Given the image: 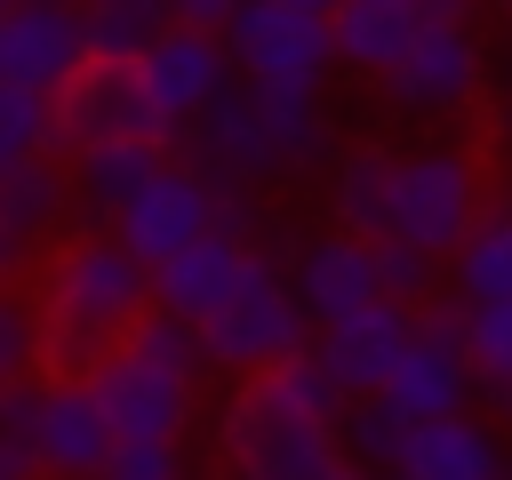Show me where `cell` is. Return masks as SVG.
Here are the masks:
<instances>
[{
    "mask_svg": "<svg viewBox=\"0 0 512 480\" xmlns=\"http://www.w3.org/2000/svg\"><path fill=\"white\" fill-rule=\"evenodd\" d=\"M336 408H344V392L328 384L312 344L264 376H240L232 400L216 408L224 480H368L360 464H344V448L328 432Z\"/></svg>",
    "mask_w": 512,
    "mask_h": 480,
    "instance_id": "6da1fadb",
    "label": "cell"
},
{
    "mask_svg": "<svg viewBox=\"0 0 512 480\" xmlns=\"http://www.w3.org/2000/svg\"><path fill=\"white\" fill-rule=\"evenodd\" d=\"M32 328H40V376H88L144 312H152V272L112 240V232H56L32 264Z\"/></svg>",
    "mask_w": 512,
    "mask_h": 480,
    "instance_id": "7a4b0ae2",
    "label": "cell"
},
{
    "mask_svg": "<svg viewBox=\"0 0 512 480\" xmlns=\"http://www.w3.org/2000/svg\"><path fill=\"white\" fill-rule=\"evenodd\" d=\"M200 344L184 320L144 312L80 384L112 432V448H184L192 416H200Z\"/></svg>",
    "mask_w": 512,
    "mask_h": 480,
    "instance_id": "3957f363",
    "label": "cell"
},
{
    "mask_svg": "<svg viewBox=\"0 0 512 480\" xmlns=\"http://www.w3.org/2000/svg\"><path fill=\"white\" fill-rule=\"evenodd\" d=\"M192 344H200V368H224V376H264V368H280V360H296L312 344L272 248H248L232 296L192 328Z\"/></svg>",
    "mask_w": 512,
    "mask_h": 480,
    "instance_id": "277c9868",
    "label": "cell"
},
{
    "mask_svg": "<svg viewBox=\"0 0 512 480\" xmlns=\"http://www.w3.org/2000/svg\"><path fill=\"white\" fill-rule=\"evenodd\" d=\"M0 440L32 480H104L112 464V432L80 376H24L16 392H0Z\"/></svg>",
    "mask_w": 512,
    "mask_h": 480,
    "instance_id": "5b68a950",
    "label": "cell"
},
{
    "mask_svg": "<svg viewBox=\"0 0 512 480\" xmlns=\"http://www.w3.org/2000/svg\"><path fill=\"white\" fill-rule=\"evenodd\" d=\"M488 200V176H480V152L472 144H416V152H392V192H384V240L416 248V256H448L464 240V224L480 216Z\"/></svg>",
    "mask_w": 512,
    "mask_h": 480,
    "instance_id": "8992f818",
    "label": "cell"
},
{
    "mask_svg": "<svg viewBox=\"0 0 512 480\" xmlns=\"http://www.w3.org/2000/svg\"><path fill=\"white\" fill-rule=\"evenodd\" d=\"M144 272L152 264H168L176 248H192L200 232H248V200H232V192H216L208 176H192L184 160H160L136 192H128V208L104 224Z\"/></svg>",
    "mask_w": 512,
    "mask_h": 480,
    "instance_id": "52a82bcc",
    "label": "cell"
},
{
    "mask_svg": "<svg viewBox=\"0 0 512 480\" xmlns=\"http://www.w3.org/2000/svg\"><path fill=\"white\" fill-rule=\"evenodd\" d=\"M216 48H224L232 80H248V88H328V72H336L328 16H296L272 0H240L216 24Z\"/></svg>",
    "mask_w": 512,
    "mask_h": 480,
    "instance_id": "ba28073f",
    "label": "cell"
},
{
    "mask_svg": "<svg viewBox=\"0 0 512 480\" xmlns=\"http://www.w3.org/2000/svg\"><path fill=\"white\" fill-rule=\"evenodd\" d=\"M128 80H136V104H144L152 144L168 152V144H176V136L216 104V88L232 80V64H224L216 32H184V24H168L152 48H136V56H128Z\"/></svg>",
    "mask_w": 512,
    "mask_h": 480,
    "instance_id": "9c48e42d",
    "label": "cell"
},
{
    "mask_svg": "<svg viewBox=\"0 0 512 480\" xmlns=\"http://www.w3.org/2000/svg\"><path fill=\"white\" fill-rule=\"evenodd\" d=\"M384 96H392V112H408V120H464V112L488 96L480 32H472V24H424V16H416V40H408L400 64L384 72Z\"/></svg>",
    "mask_w": 512,
    "mask_h": 480,
    "instance_id": "30bf717a",
    "label": "cell"
},
{
    "mask_svg": "<svg viewBox=\"0 0 512 480\" xmlns=\"http://www.w3.org/2000/svg\"><path fill=\"white\" fill-rule=\"evenodd\" d=\"M184 168H192V176H208V184H216V192H232V200H248V192H264V184H288V168H280V144H272V120H264L256 88H240V80H224V88H216V104L184 128Z\"/></svg>",
    "mask_w": 512,
    "mask_h": 480,
    "instance_id": "8fae6325",
    "label": "cell"
},
{
    "mask_svg": "<svg viewBox=\"0 0 512 480\" xmlns=\"http://www.w3.org/2000/svg\"><path fill=\"white\" fill-rule=\"evenodd\" d=\"M376 400H392V408H400L408 424L472 408V376H464V344H456V304H448V296L416 304V328H408L400 360L384 368Z\"/></svg>",
    "mask_w": 512,
    "mask_h": 480,
    "instance_id": "7c38bea8",
    "label": "cell"
},
{
    "mask_svg": "<svg viewBox=\"0 0 512 480\" xmlns=\"http://www.w3.org/2000/svg\"><path fill=\"white\" fill-rule=\"evenodd\" d=\"M280 272H288V296H296V312H304V328L320 336V328H336V320H352V312H368V304H384L376 296V256H368V240H352V232H304L288 256H280Z\"/></svg>",
    "mask_w": 512,
    "mask_h": 480,
    "instance_id": "4fadbf2b",
    "label": "cell"
},
{
    "mask_svg": "<svg viewBox=\"0 0 512 480\" xmlns=\"http://www.w3.org/2000/svg\"><path fill=\"white\" fill-rule=\"evenodd\" d=\"M48 144H56L64 160L88 152V144H152L128 64H80V72L48 96Z\"/></svg>",
    "mask_w": 512,
    "mask_h": 480,
    "instance_id": "5bb4252c",
    "label": "cell"
},
{
    "mask_svg": "<svg viewBox=\"0 0 512 480\" xmlns=\"http://www.w3.org/2000/svg\"><path fill=\"white\" fill-rule=\"evenodd\" d=\"M80 64H88L80 56V16L64 0H16V8H0V80L8 88L56 96Z\"/></svg>",
    "mask_w": 512,
    "mask_h": 480,
    "instance_id": "9a60e30c",
    "label": "cell"
},
{
    "mask_svg": "<svg viewBox=\"0 0 512 480\" xmlns=\"http://www.w3.org/2000/svg\"><path fill=\"white\" fill-rule=\"evenodd\" d=\"M400 472H408V480H512V448H504V432H496L488 416L456 408V416L408 424Z\"/></svg>",
    "mask_w": 512,
    "mask_h": 480,
    "instance_id": "2e32d148",
    "label": "cell"
},
{
    "mask_svg": "<svg viewBox=\"0 0 512 480\" xmlns=\"http://www.w3.org/2000/svg\"><path fill=\"white\" fill-rule=\"evenodd\" d=\"M240 264H248V232H200L192 248H176L168 264H152V312L200 328V320L232 296Z\"/></svg>",
    "mask_w": 512,
    "mask_h": 480,
    "instance_id": "e0dca14e",
    "label": "cell"
},
{
    "mask_svg": "<svg viewBox=\"0 0 512 480\" xmlns=\"http://www.w3.org/2000/svg\"><path fill=\"white\" fill-rule=\"evenodd\" d=\"M408 328H416V312H408V304H368V312H352V320L320 328V336H312V360H320V368H328V384L352 400V392H376V384H384V368L400 360Z\"/></svg>",
    "mask_w": 512,
    "mask_h": 480,
    "instance_id": "ac0fdd59",
    "label": "cell"
},
{
    "mask_svg": "<svg viewBox=\"0 0 512 480\" xmlns=\"http://www.w3.org/2000/svg\"><path fill=\"white\" fill-rule=\"evenodd\" d=\"M448 304H512V192H488L464 240L440 256Z\"/></svg>",
    "mask_w": 512,
    "mask_h": 480,
    "instance_id": "d6986e66",
    "label": "cell"
},
{
    "mask_svg": "<svg viewBox=\"0 0 512 480\" xmlns=\"http://www.w3.org/2000/svg\"><path fill=\"white\" fill-rule=\"evenodd\" d=\"M408 40H416V0H336L328 8V56L368 80H384Z\"/></svg>",
    "mask_w": 512,
    "mask_h": 480,
    "instance_id": "ffe728a7",
    "label": "cell"
},
{
    "mask_svg": "<svg viewBox=\"0 0 512 480\" xmlns=\"http://www.w3.org/2000/svg\"><path fill=\"white\" fill-rule=\"evenodd\" d=\"M168 152L160 144H88V152H72V168H64V184H72V208L104 232L120 208H128V192L160 168Z\"/></svg>",
    "mask_w": 512,
    "mask_h": 480,
    "instance_id": "44dd1931",
    "label": "cell"
},
{
    "mask_svg": "<svg viewBox=\"0 0 512 480\" xmlns=\"http://www.w3.org/2000/svg\"><path fill=\"white\" fill-rule=\"evenodd\" d=\"M384 192H392V152L384 144H344L328 160V224L352 240H384Z\"/></svg>",
    "mask_w": 512,
    "mask_h": 480,
    "instance_id": "7402d4cb",
    "label": "cell"
},
{
    "mask_svg": "<svg viewBox=\"0 0 512 480\" xmlns=\"http://www.w3.org/2000/svg\"><path fill=\"white\" fill-rule=\"evenodd\" d=\"M456 344H464L472 400H488L512 424V304H456Z\"/></svg>",
    "mask_w": 512,
    "mask_h": 480,
    "instance_id": "603a6c76",
    "label": "cell"
},
{
    "mask_svg": "<svg viewBox=\"0 0 512 480\" xmlns=\"http://www.w3.org/2000/svg\"><path fill=\"white\" fill-rule=\"evenodd\" d=\"M72 216V184H64V160H24L0 176V224L24 232L32 248H48Z\"/></svg>",
    "mask_w": 512,
    "mask_h": 480,
    "instance_id": "cb8c5ba5",
    "label": "cell"
},
{
    "mask_svg": "<svg viewBox=\"0 0 512 480\" xmlns=\"http://www.w3.org/2000/svg\"><path fill=\"white\" fill-rule=\"evenodd\" d=\"M80 16V56L88 64H128L168 32V0H72Z\"/></svg>",
    "mask_w": 512,
    "mask_h": 480,
    "instance_id": "d4e9b609",
    "label": "cell"
},
{
    "mask_svg": "<svg viewBox=\"0 0 512 480\" xmlns=\"http://www.w3.org/2000/svg\"><path fill=\"white\" fill-rule=\"evenodd\" d=\"M336 448H344V464H360V472H400V448H408V416L392 408V400H376V392H352L344 408H336Z\"/></svg>",
    "mask_w": 512,
    "mask_h": 480,
    "instance_id": "484cf974",
    "label": "cell"
},
{
    "mask_svg": "<svg viewBox=\"0 0 512 480\" xmlns=\"http://www.w3.org/2000/svg\"><path fill=\"white\" fill-rule=\"evenodd\" d=\"M24 160H56V144H48V96L0 80V176L24 168Z\"/></svg>",
    "mask_w": 512,
    "mask_h": 480,
    "instance_id": "4316f807",
    "label": "cell"
},
{
    "mask_svg": "<svg viewBox=\"0 0 512 480\" xmlns=\"http://www.w3.org/2000/svg\"><path fill=\"white\" fill-rule=\"evenodd\" d=\"M368 256H376V296L384 304H432L440 296V264L432 256H416V248H400V240H368Z\"/></svg>",
    "mask_w": 512,
    "mask_h": 480,
    "instance_id": "83f0119b",
    "label": "cell"
},
{
    "mask_svg": "<svg viewBox=\"0 0 512 480\" xmlns=\"http://www.w3.org/2000/svg\"><path fill=\"white\" fill-rule=\"evenodd\" d=\"M24 376H40V328H32V304L0 288V392H16Z\"/></svg>",
    "mask_w": 512,
    "mask_h": 480,
    "instance_id": "f1b7e54d",
    "label": "cell"
},
{
    "mask_svg": "<svg viewBox=\"0 0 512 480\" xmlns=\"http://www.w3.org/2000/svg\"><path fill=\"white\" fill-rule=\"evenodd\" d=\"M104 480H184V448H112Z\"/></svg>",
    "mask_w": 512,
    "mask_h": 480,
    "instance_id": "f546056e",
    "label": "cell"
},
{
    "mask_svg": "<svg viewBox=\"0 0 512 480\" xmlns=\"http://www.w3.org/2000/svg\"><path fill=\"white\" fill-rule=\"evenodd\" d=\"M32 264H40V248H32L24 232H8V224H0V288H16V280H32Z\"/></svg>",
    "mask_w": 512,
    "mask_h": 480,
    "instance_id": "4dcf8cb0",
    "label": "cell"
},
{
    "mask_svg": "<svg viewBox=\"0 0 512 480\" xmlns=\"http://www.w3.org/2000/svg\"><path fill=\"white\" fill-rule=\"evenodd\" d=\"M232 8H240V0H168V24H184V32H216Z\"/></svg>",
    "mask_w": 512,
    "mask_h": 480,
    "instance_id": "1f68e13d",
    "label": "cell"
},
{
    "mask_svg": "<svg viewBox=\"0 0 512 480\" xmlns=\"http://www.w3.org/2000/svg\"><path fill=\"white\" fill-rule=\"evenodd\" d=\"M0 480H32V472H24V456H16L8 440H0Z\"/></svg>",
    "mask_w": 512,
    "mask_h": 480,
    "instance_id": "d6a6232c",
    "label": "cell"
},
{
    "mask_svg": "<svg viewBox=\"0 0 512 480\" xmlns=\"http://www.w3.org/2000/svg\"><path fill=\"white\" fill-rule=\"evenodd\" d=\"M272 8H296V16H328L336 0H272Z\"/></svg>",
    "mask_w": 512,
    "mask_h": 480,
    "instance_id": "836d02e7",
    "label": "cell"
},
{
    "mask_svg": "<svg viewBox=\"0 0 512 480\" xmlns=\"http://www.w3.org/2000/svg\"><path fill=\"white\" fill-rule=\"evenodd\" d=\"M504 144H512V80H504Z\"/></svg>",
    "mask_w": 512,
    "mask_h": 480,
    "instance_id": "e575fe53",
    "label": "cell"
},
{
    "mask_svg": "<svg viewBox=\"0 0 512 480\" xmlns=\"http://www.w3.org/2000/svg\"><path fill=\"white\" fill-rule=\"evenodd\" d=\"M368 480H408V472H368Z\"/></svg>",
    "mask_w": 512,
    "mask_h": 480,
    "instance_id": "d590c367",
    "label": "cell"
},
{
    "mask_svg": "<svg viewBox=\"0 0 512 480\" xmlns=\"http://www.w3.org/2000/svg\"><path fill=\"white\" fill-rule=\"evenodd\" d=\"M496 8H504V16H512V0H496Z\"/></svg>",
    "mask_w": 512,
    "mask_h": 480,
    "instance_id": "8d00e7d4",
    "label": "cell"
},
{
    "mask_svg": "<svg viewBox=\"0 0 512 480\" xmlns=\"http://www.w3.org/2000/svg\"><path fill=\"white\" fill-rule=\"evenodd\" d=\"M0 8H16V0H0Z\"/></svg>",
    "mask_w": 512,
    "mask_h": 480,
    "instance_id": "74e56055",
    "label": "cell"
}]
</instances>
